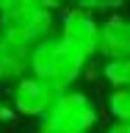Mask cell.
I'll use <instances>...</instances> for the list:
<instances>
[{
    "label": "cell",
    "mask_w": 130,
    "mask_h": 133,
    "mask_svg": "<svg viewBox=\"0 0 130 133\" xmlns=\"http://www.w3.org/2000/svg\"><path fill=\"white\" fill-rule=\"evenodd\" d=\"M61 6L39 0H8L0 3V36L17 47L33 50L39 42L58 33Z\"/></svg>",
    "instance_id": "6da1fadb"
},
{
    "label": "cell",
    "mask_w": 130,
    "mask_h": 133,
    "mask_svg": "<svg viewBox=\"0 0 130 133\" xmlns=\"http://www.w3.org/2000/svg\"><path fill=\"white\" fill-rule=\"evenodd\" d=\"M28 66H31L33 78H42V81L53 83L58 91H66L75 89L78 81L91 69V56H86L80 47L64 42L56 33L31 50Z\"/></svg>",
    "instance_id": "7a4b0ae2"
},
{
    "label": "cell",
    "mask_w": 130,
    "mask_h": 133,
    "mask_svg": "<svg viewBox=\"0 0 130 133\" xmlns=\"http://www.w3.org/2000/svg\"><path fill=\"white\" fill-rule=\"evenodd\" d=\"M97 119H100V111H97V103L91 100L89 91L66 89L58 94L56 105L50 108V114L44 119H39V122H47L64 133H91Z\"/></svg>",
    "instance_id": "3957f363"
},
{
    "label": "cell",
    "mask_w": 130,
    "mask_h": 133,
    "mask_svg": "<svg viewBox=\"0 0 130 133\" xmlns=\"http://www.w3.org/2000/svg\"><path fill=\"white\" fill-rule=\"evenodd\" d=\"M58 94L61 91L53 83L33 78L28 72L11 86V108L17 111V116H25V119H44L50 114V108L56 105Z\"/></svg>",
    "instance_id": "277c9868"
},
{
    "label": "cell",
    "mask_w": 130,
    "mask_h": 133,
    "mask_svg": "<svg viewBox=\"0 0 130 133\" xmlns=\"http://www.w3.org/2000/svg\"><path fill=\"white\" fill-rule=\"evenodd\" d=\"M100 25H102V19L83 11L80 6H66L58 14V36L75 47H80L86 56H97Z\"/></svg>",
    "instance_id": "5b68a950"
},
{
    "label": "cell",
    "mask_w": 130,
    "mask_h": 133,
    "mask_svg": "<svg viewBox=\"0 0 130 133\" xmlns=\"http://www.w3.org/2000/svg\"><path fill=\"white\" fill-rule=\"evenodd\" d=\"M97 56L102 61H116V58H130V17L111 14L100 25V42Z\"/></svg>",
    "instance_id": "8992f818"
},
{
    "label": "cell",
    "mask_w": 130,
    "mask_h": 133,
    "mask_svg": "<svg viewBox=\"0 0 130 133\" xmlns=\"http://www.w3.org/2000/svg\"><path fill=\"white\" fill-rule=\"evenodd\" d=\"M28 61H31V50L17 47V44H11V42H6L0 36V86L3 83L14 86L19 78H25L31 72Z\"/></svg>",
    "instance_id": "52a82bcc"
},
{
    "label": "cell",
    "mask_w": 130,
    "mask_h": 133,
    "mask_svg": "<svg viewBox=\"0 0 130 133\" xmlns=\"http://www.w3.org/2000/svg\"><path fill=\"white\" fill-rule=\"evenodd\" d=\"M100 78L111 86V91H125L130 89V58H116V61H105L100 66Z\"/></svg>",
    "instance_id": "ba28073f"
},
{
    "label": "cell",
    "mask_w": 130,
    "mask_h": 133,
    "mask_svg": "<svg viewBox=\"0 0 130 133\" xmlns=\"http://www.w3.org/2000/svg\"><path fill=\"white\" fill-rule=\"evenodd\" d=\"M105 111L111 114L114 122H130V89L111 91L105 97Z\"/></svg>",
    "instance_id": "9c48e42d"
},
{
    "label": "cell",
    "mask_w": 130,
    "mask_h": 133,
    "mask_svg": "<svg viewBox=\"0 0 130 133\" xmlns=\"http://www.w3.org/2000/svg\"><path fill=\"white\" fill-rule=\"evenodd\" d=\"M105 133H130V122H111Z\"/></svg>",
    "instance_id": "30bf717a"
},
{
    "label": "cell",
    "mask_w": 130,
    "mask_h": 133,
    "mask_svg": "<svg viewBox=\"0 0 130 133\" xmlns=\"http://www.w3.org/2000/svg\"><path fill=\"white\" fill-rule=\"evenodd\" d=\"M36 133H64V130H58V128H53V125H47V122H39Z\"/></svg>",
    "instance_id": "8fae6325"
},
{
    "label": "cell",
    "mask_w": 130,
    "mask_h": 133,
    "mask_svg": "<svg viewBox=\"0 0 130 133\" xmlns=\"http://www.w3.org/2000/svg\"><path fill=\"white\" fill-rule=\"evenodd\" d=\"M0 108H3V100H0Z\"/></svg>",
    "instance_id": "7c38bea8"
}]
</instances>
